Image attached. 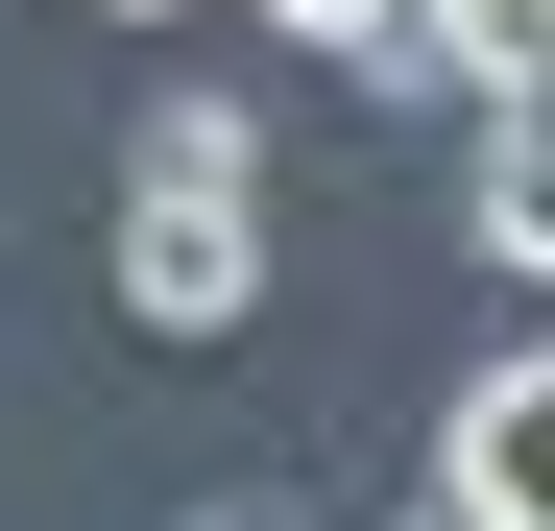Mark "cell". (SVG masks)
<instances>
[{"instance_id": "6da1fadb", "label": "cell", "mask_w": 555, "mask_h": 531, "mask_svg": "<svg viewBox=\"0 0 555 531\" xmlns=\"http://www.w3.org/2000/svg\"><path fill=\"white\" fill-rule=\"evenodd\" d=\"M242 314H266V121L145 98V145H121V338H242Z\"/></svg>"}, {"instance_id": "7a4b0ae2", "label": "cell", "mask_w": 555, "mask_h": 531, "mask_svg": "<svg viewBox=\"0 0 555 531\" xmlns=\"http://www.w3.org/2000/svg\"><path fill=\"white\" fill-rule=\"evenodd\" d=\"M435 483H459V507H507V531H555V338H507V363L435 411Z\"/></svg>"}, {"instance_id": "3957f363", "label": "cell", "mask_w": 555, "mask_h": 531, "mask_svg": "<svg viewBox=\"0 0 555 531\" xmlns=\"http://www.w3.org/2000/svg\"><path fill=\"white\" fill-rule=\"evenodd\" d=\"M483 242L555 266V73H507V98H483Z\"/></svg>"}, {"instance_id": "277c9868", "label": "cell", "mask_w": 555, "mask_h": 531, "mask_svg": "<svg viewBox=\"0 0 555 531\" xmlns=\"http://www.w3.org/2000/svg\"><path fill=\"white\" fill-rule=\"evenodd\" d=\"M266 25H291V49H338V73H362V49H387V0H266Z\"/></svg>"}, {"instance_id": "5b68a950", "label": "cell", "mask_w": 555, "mask_h": 531, "mask_svg": "<svg viewBox=\"0 0 555 531\" xmlns=\"http://www.w3.org/2000/svg\"><path fill=\"white\" fill-rule=\"evenodd\" d=\"M194 531H291V507H266V483H218V507H194Z\"/></svg>"}, {"instance_id": "8992f818", "label": "cell", "mask_w": 555, "mask_h": 531, "mask_svg": "<svg viewBox=\"0 0 555 531\" xmlns=\"http://www.w3.org/2000/svg\"><path fill=\"white\" fill-rule=\"evenodd\" d=\"M411 531H507V507H459V483H435V507H411Z\"/></svg>"}, {"instance_id": "52a82bcc", "label": "cell", "mask_w": 555, "mask_h": 531, "mask_svg": "<svg viewBox=\"0 0 555 531\" xmlns=\"http://www.w3.org/2000/svg\"><path fill=\"white\" fill-rule=\"evenodd\" d=\"M121 25H169V0H121Z\"/></svg>"}]
</instances>
